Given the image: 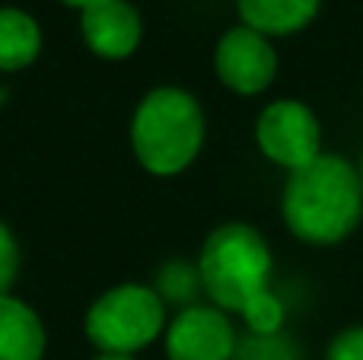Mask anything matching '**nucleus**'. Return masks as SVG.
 Segmentation results:
<instances>
[{"label":"nucleus","mask_w":363,"mask_h":360,"mask_svg":"<svg viewBox=\"0 0 363 360\" xmlns=\"http://www.w3.org/2000/svg\"><path fill=\"white\" fill-rule=\"evenodd\" d=\"M213 64H217V77L223 80V86H230L239 96H255L268 89L277 74V55L268 35L249 26H236L220 38Z\"/></svg>","instance_id":"obj_6"},{"label":"nucleus","mask_w":363,"mask_h":360,"mask_svg":"<svg viewBox=\"0 0 363 360\" xmlns=\"http://www.w3.org/2000/svg\"><path fill=\"white\" fill-rule=\"evenodd\" d=\"M80 29L89 51L106 61H125L138 51L144 26L128 0H93L80 13Z\"/></svg>","instance_id":"obj_8"},{"label":"nucleus","mask_w":363,"mask_h":360,"mask_svg":"<svg viewBox=\"0 0 363 360\" xmlns=\"http://www.w3.org/2000/svg\"><path fill=\"white\" fill-rule=\"evenodd\" d=\"M255 140L262 153L277 166H287L290 172L303 169L319 157V121L313 108L296 99L271 102L255 125Z\"/></svg>","instance_id":"obj_5"},{"label":"nucleus","mask_w":363,"mask_h":360,"mask_svg":"<svg viewBox=\"0 0 363 360\" xmlns=\"http://www.w3.org/2000/svg\"><path fill=\"white\" fill-rule=\"evenodd\" d=\"M363 214L360 172L341 157H319L294 169L284 189V220L300 240L315 246L341 242Z\"/></svg>","instance_id":"obj_1"},{"label":"nucleus","mask_w":363,"mask_h":360,"mask_svg":"<svg viewBox=\"0 0 363 360\" xmlns=\"http://www.w3.org/2000/svg\"><path fill=\"white\" fill-rule=\"evenodd\" d=\"M325 360H363V329H347L332 342Z\"/></svg>","instance_id":"obj_16"},{"label":"nucleus","mask_w":363,"mask_h":360,"mask_svg":"<svg viewBox=\"0 0 363 360\" xmlns=\"http://www.w3.org/2000/svg\"><path fill=\"white\" fill-rule=\"evenodd\" d=\"M201 287L223 313H242V306L268 291L271 252L264 236L249 223H223L207 236L198 261Z\"/></svg>","instance_id":"obj_3"},{"label":"nucleus","mask_w":363,"mask_h":360,"mask_svg":"<svg viewBox=\"0 0 363 360\" xmlns=\"http://www.w3.org/2000/svg\"><path fill=\"white\" fill-rule=\"evenodd\" d=\"M322 0H239V16L262 35H290L309 26Z\"/></svg>","instance_id":"obj_10"},{"label":"nucleus","mask_w":363,"mask_h":360,"mask_svg":"<svg viewBox=\"0 0 363 360\" xmlns=\"http://www.w3.org/2000/svg\"><path fill=\"white\" fill-rule=\"evenodd\" d=\"M169 360H233L236 332L217 306H185L166 329Z\"/></svg>","instance_id":"obj_7"},{"label":"nucleus","mask_w":363,"mask_h":360,"mask_svg":"<svg viewBox=\"0 0 363 360\" xmlns=\"http://www.w3.org/2000/svg\"><path fill=\"white\" fill-rule=\"evenodd\" d=\"M360 182H363V157H360Z\"/></svg>","instance_id":"obj_19"},{"label":"nucleus","mask_w":363,"mask_h":360,"mask_svg":"<svg viewBox=\"0 0 363 360\" xmlns=\"http://www.w3.org/2000/svg\"><path fill=\"white\" fill-rule=\"evenodd\" d=\"M45 325L29 303L4 293L0 297V360H42Z\"/></svg>","instance_id":"obj_9"},{"label":"nucleus","mask_w":363,"mask_h":360,"mask_svg":"<svg viewBox=\"0 0 363 360\" xmlns=\"http://www.w3.org/2000/svg\"><path fill=\"white\" fill-rule=\"evenodd\" d=\"M93 360H134L131 354H106V351H99V357H93Z\"/></svg>","instance_id":"obj_17"},{"label":"nucleus","mask_w":363,"mask_h":360,"mask_svg":"<svg viewBox=\"0 0 363 360\" xmlns=\"http://www.w3.org/2000/svg\"><path fill=\"white\" fill-rule=\"evenodd\" d=\"M61 4H67V6H77V10H83V6H89L93 0H61Z\"/></svg>","instance_id":"obj_18"},{"label":"nucleus","mask_w":363,"mask_h":360,"mask_svg":"<svg viewBox=\"0 0 363 360\" xmlns=\"http://www.w3.org/2000/svg\"><path fill=\"white\" fill-rule=\"evenodd\" d=\"M166 325V303L153 287L118 284L86 313V338L106 354H134L157 342Z\"/></svg>","instance_id":"obj_4"},{"label":"nucleus","mask_w":363,"mask_h":360,"mask_svg":"<svg viewBox=\"0 0 363 360\" xmlns=\"http://www.w3.org/2000/svg\"><path fill=\"white\" fill-rule=\"evenodd\" d=\"M16 274H19V242L10 233V227L0 220V297L10 293Z\"/></svg>","instance_id":"obj_15"},{"label":"nucleus","mask_w":363,"mask_h":360,"mask_svg":"<svg viewBox=\"0 0 363 360\" xmlns=\"http://www.w3.org/2000/svg\"><path fill=\"white\" fill-rule=\"evenodd\" d=\"M233 357H239V360H296V351H294V344L281 342V338H274V335H268V338L255 335L239 344V354H233Z\"/></svg>","instance_id":"obj_14"},{"label":"nucleus","mask_w":363,"mask_h":360,"mask_svg":"<svg viewBox=\"0 0 363 360\" xmlns=\"http://www.w3.org/2000/svg\"><path fill=\"white\" fill-rule=\"evenodd\" d=\"M204 112L179 86H160L140 99L131 118V147L138 163L153 176H176L201 153Z\"/></svg>","instance_id":"obj_2"},{"label":"nucleus","mask_w":363,"mask_h":360,"mask_svg":"<svg viewBox=\"0 0 363 360\" xmlns=\"http://www.w3.org/2000/svg\"><path fill=\"white\" fill-rule=\"evenodd\" d=\"M242 319L252 329V335H277V329L284 325V303L271 291H262L242 306Z\"/></svg>","instance_id":"obj_12"},{"label":"nucleus","mask_w":363,"mask_h":360,"mask_svg":"<svg viewBox=\"0 0 363 360\" xmlns=\"http://www.w3.org/2000/svg\"><path fill=\"white\" fill-rule=\"evenodd\" d=\"M42 51V32L29 13L0 6V70H23Z\"/></svg>","instance_id":"obj_11"},{"label":"nucleus","mask_w":363,"mask_h":360,"mask_svg":"<svg viewBox=\"0 0 363 360\" xmlns=\"http://www.w3.org/2000/svg\"><path fill=\"white\" fill-rule=\"evenodd\" d=\"M198 284H201V274L191 271L188 265H182V261H172V265H166L160 271V293L166 300H182L185 303L198 291Z\"/></svg>","instance_id":"obj_13"}]
</instances>
